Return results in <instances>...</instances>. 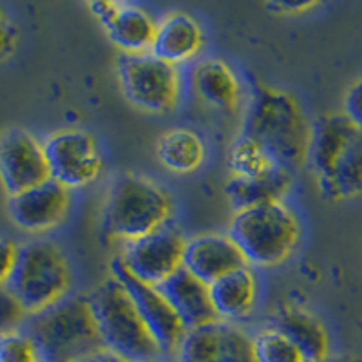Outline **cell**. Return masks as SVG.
<instances>
[{"label":"cell","mask_w":362,"mask_h":362,"mask_svg":"<svg viewBox=\"0 0 362 362\" xmlns=\"http://www.w3.org/2000/svg\"><path fill=\"white\" fill-rule=\"evenodd\" d=\"M243 134L250 136L279 167L296 173L308 163L312 124L299 102L276 87L259 86L252 93Z\"/></svg>","instance_id":"cell-1"},{"label":"cell","mask_w":362,"mask_h":362,"mask_svg":"<svg viewBox=\"0 0 362 362\" xmlns=\"http://www.w3.org/2000/svg\"><path fill=\"white\" fill-rule=\"evenodd\" d=\"M308 165L326 199L346 202L362 194V131L344 112L312 124Z\"/></svg>","instance_id":"cell-2"},{"label":"cell","mask_w":362,"mask_h":362,"mask_svg":"<svg viewBox=\"0 0 362 362\" xmlns=\"http://www.w3.org/2000/svg\"><path fill=\"white\" fill-rule=\"evenodd\" d=\"M40 350L42 361L82 362L105 351L89 297L69 296L24 326Z\"/></svg>","instance_id":"cell-3"},{"label":"cell","mask_w":362,"mask_h":362,"mask_svg":"<svg viewBox=\"0 0 362 362\" xmlns=\"http://www.w3.org/2000/svg\"><path fill=\"white\" fill-rule=\"evenodd\" d=\"M105 351L129 362H163L165 355L148 332L125 286L111 277L89 296Z\"/></svg>","instance_id":"cell-4"},{"label":"cell","mask_w":362,"mask_h":362,"mask_svg":"<svg viewBox=\"0 0 362 362\" xmlns=\"http://www.w3.org/2000/svg\"><path fill=\"white\" fill-rule=\"evenodd\" d=\"M173 199L154 181L124 174L109 190L103 225L111 238L129 243L173 223Z\"/></svg>","instance_id":"cell-5"},{"label":"cell","mask_w":362,"mask_h":362,"mask_svg":"<svg viewBox=\"0 0 362 362\" xmlns=\"http://www.w3.org/2000/svg\"><path fill=\"white\" fill-rule=\"evenodd\" d=\"M71 281L67 257L57 245L45 239L18 245L8 288L17 296L29 315L45 312L69 297Z\"/></svg>","instance_id":"cell-6"},{"label":"cell","mask_w":362,"mask_h":362,"mask_svg":"<svg viewBox=\"0 0 362 362\" xmlns=\"http://www.w3.org/2000/svg\"><path fill=\"white\" fill-rule=\"evenodd\" d=\"M299 232L296 212L279 202L235 212L228 235L248 264L276 267L292 254Z\"/></svg>","instance_id":"cell-7"},{"label":"cell","mask_w":362,"mask_h":362,"mask_svg":"<svg viewBox=\"0 0 362 362\" xmlns=\"http://www.w3.org/2000/svg\"><path fill=\"white\" fill-rule=\"evenodd\" d=\"M118 76L129 102L144 111L169 112L180 102V69L151 51L124 54L118 64Z\"/></svg>","instance_id":"cell-8"},{"label":"cell","mask_w":362,"mask_h":362,"mask_svg":"<svg viewBox=\"0 0 362 362\" xmlns=\"http://www.w3.org/2000/svg\"><path fill=\"white\" fill-rule=\"evenodd\" d=\"M49 177L67 190L90 185L103 169L98 140L83 129H64L44 141Z\"/></svg>","instance_id":"cell-9"},{"label":"cell","mask_w":362,"mask_h":362,"mask_svg":"<svg viewBox=\"0 0 362 362\" xmlns=\"http://www.w3.org/2000/svg\"><path fill=\"white\" fill-rule=\"evenodd\" d=\"M185 245V235L173 223H169L144 238L124 243L116 259L136 279L160 286L180 268H183Z\"/></svg>","instance_id":"cell-10"},{"label":"cell","mask_w":362,"mask_h":362,"mask_svg":"<svg viewBox=\"0 0 362 362\" xmlns=\"http://www.w3.org/2000/svg\"><path fill=\"white\" fill-rule=\"evenodd\" d=\"M111 270L112 277L124 284L131 299L134 300L136 310H138L144 322L147 325L148 332L154 337V341L158 342L165 357L177 354V348H180L181 341L185 339L189 329L181 322V319L174 312V308L170 306L167 297L163 296L160 286L136 279L132 274L125 270L124 264L119 263L118 259H112Z\"/></svg>","instance_id":"cell-11"},{"label":"cell","mask_w":362,"mask_h":362,"mask_svg":"<svg viewBox=\"0 0 362 362\" xmlns=\"http://www.w3.org/2000/svg\"><path fill=\"white\" fill-rule=\"evenodd\" d=\"M51 180L44 144L24 129L0 134V183L11 196Z\"/></svg>","instance_id":"cell-12"},{"label":"cell","mask_w":362,"mask_h":362,"mask_svg":"<svg viewBox=\"0 0 362 362\" xmlns=\"http://www.w3.org/2000/svg\"><path fill=\"white\" fill-rule=\"evenodd\" d=\"M177 362H255L254 337L234 322L216 321L187 332Z\"/></svg>","instance_id":"cell-13"},{"label":"cell","mask_w":362,"mask_h":362,"mask_svg":"<svg viewBox=\"0 0 362 362\" xmlns=\"http://www.w3.org/2000/svg\"><path fill=\"white\" fill-rule=\"evenodd\" d=\"M71 194L53 180L28 189L9 198V216L13 223L25 232L42 234L66 219Z\"/></svg>","instance_id":"cell-14"},{"label":"cell","mask_w":362,"mask_h":362,"mask_svg":"<svg viewBox=\"0 0 362 362\" xmlns=\"http://www.w3.org/2000/svg\"><path fill=\"white\" fill-rule=\"evenodd\" d=\"M90 9L124 54L151 51L158 24L147 9L127 2H95Z\"/></svg>","instance_id":"cell-15"},{"label":"cell","mask_w":362,"mask_h":362,"mask_svg":"<svg viewBox=\"0 0 362 362\" xmlns=\"http://www.w3.org/2000/svg\"><path fill=\"white\" fill-rule=\"evenodd\" d=\"M243 252L230 235L202 234L187 239L183 268L203 283L212 284L223 276L247 267Z\"/></svg>","instance_id":"cell-16"},{"label":"cell","mask_w":362,"mask_h":362,"mask_svg":"<svg viewBox=\"0 0 362 362\" xmlns=\"http://www.w3.org/2000/svg\"><path fill=\"white\" fill-rule=\"evenodd\" d=\"M160 290L189 332L219 321L212 305L209 284L192 276L185 268H180L165 283H161Z\"/></svg>","instance_id":"cell-17"},{"label":"cell","mask_w":362,"mask_h":362,"mask_svg":"<svg viewBox=\"0 0 362 362\" xmlns=\"http://www.w3.org/2000/svg\"><path fill=\"white\" fill-rule=\"evenodd\" d=\"M203 42L205 35L198 21L185 11H174L158 24L151 53L177 67L192 60Z\"/></svg>","instance_id":"cell-18"},{"label":"cell","mask_w":362,"mask_h":362,"mask_svg":"<svg viewBox=\"0 0 362 362\" xmlns=\"http://www.w3.org/2000/svg\"><path fill=\"white\" fill-rule=\"evenodd\" d=\"M194 95L210 107L232 111L241 100V83L230 66L219 58L199 60L190 69Z\"/></svg>","instance_id":"cell-19"},{"label":"cell","mask_w":362,"mask_h":362,"mask_svg":"<svg viewBox=\"0 0 362 362\" xmlns=\"http://www.w3.org/2000/svg\"><path fill=\"white\" fill-rule=\"evenodd\" d=\"M209 288L219 321L235 322L250 315L255 308L259 284L254 270L247 264L209 284Z\"/></svg>","instance_id":"cell-20"},{"label":"cell","mask_w":362,"mask_h":362,"mask_svg":"<svg viewBox=\"0 0 362 362\" xmlns=\"http://www.w3.org/2000/svg\"><path fill=\"white\" fill-rule=\"evenodd\" d=\"M279 329L303 354L306 362H322L329 358V335L321 319L297 306H284L274 321Z\"/></svg>","instance_id":"cell-21"},{"label":"cell","mask_w":362,"mask_h":362,"mask_svg":"<svg viewBox=\"0 0 362 362\" xmlns=\"http://www.w3.org/2000/svg\"><path fill=\"white\" fill-rule=\"evenodd\" d=\"M293 174L283 167H276L270 173L257 177H230L226 183V196L235 212L252 206L270 205L283 202L292 187Z\"/></svg>","instance_id":"cell-22"},{"label":"cell","mask_w":362,"mask_h":362,"mask_svg":"<svg viewBox=\"0 0 362 362\" xmlns=\"http://www.w3.org/2000/svg\"><path fill=\"white\" fill-rule=\"evenodd\" d=\"M206 156L202 136L192 129L176 127L165 132L158 141V158L165 169L176 174L198 170Z\"/></svg>","instance_id":"cell-23"},{"label":"cell","mask_w":362,"mask_h":362,"mask_svg":"<svg viewBox=\"0 0 362 362\" xmlns=\"http://www.w3.org/2000/svg\"><path fill=\"white\" fill-rule=\"evenodd\" d=\"M228 165L234 177H257L279 167L257 141L243 132L232 145Z\"/></svg>","instance_id":"cell-24"},{"label":"cell","mask_w":362,"mask_h":362,"mask_svg":"<svg viewBox=\"0 0 362 362\" xmlns=\"http://www.w3.org/2000/svg\"><path fill=\"white\" fill-rule=\"evenodd\" d=\"M254 357L255 362H306L297 346L274 326L254 335Z\"/></svg>","instance_id":"cell-25"},{"label":"cell","mask_w":362,"mask_h":362,"mask_svg":"<svg viewBox=\"0 0 362 362\" xmlns=\"http://www.w3.org/2000/svg\"><path fill=\"white\" fill-rule=\"evenodd\" d=\"M0 362H42L37 342L24 329L0 337Z\"/></svg>","instance_id":"cell-26"},{"label":"cell","mask_w":362,"mask_h":362,"mask_svg":"<svg viewBox=\"0 0 362 362\" xmlns=\"http://www.w3.org/2000/svg\"><path fill=\"white\" fill-rule=\"evenodd\" d=\"M29 313L22 306L17 296L6 286H0V337L24 329Z\"/></svg>","instance_id":"cell-27"},{"label":"cell","mask_w":362,"mask_h":362,"mask_svg":"<svg viewBox=\"0 0 362 362\" xmlns=\"http://www.w3.org/2000/svg\"><path fill=\"white\" fill-rule=\"evenodd\" d=\"M344 115L362 131V76L350 87L346 95Z\"/></svg>","instance_id":"cell-28"},{"label":"cell","mask_w":362,"mask_h":362,"mask_svg":"<svg viewBox=\"0 0 362 362\" xmlns=\"http://www.w3.org/2000/svg\"><path fill=\"white\" fill-rule=\"evenodd\" d=\"M18 247L8 239H0V286H6L17 261Z\"/></svg>","instance_id":"cell-29"},{"label":"cell","mask_w":362,"mask_h":362,"mask_svg":"<svg viewBox=\"0 0 362 362\" xmlns=\"http://www.w3.org/2000/svg\"><path fill=\"white\" fill-rule=\"evenodd\" d=\"M15 42H17V31L15 25L9 22L6 13L0 8V60L8 57L15 49Z\"/></svg>","instance_id":"cell-30"},{"label":"cell","mask_w":362,"mask_h":362,"mask_svg":"<svg viewBox=\"0 0 362 362\" xmlns=\"http://www.w3.org/2000/svg\"><path fill=\"white\" fill-rule=\"evenodd\" d=\"M313 2H299V4H292V2H277V4H268V9H276V11H286V13H303L306 9L313 8Z\"/></svg>","instance_id":"cell-31"},{"label":"cell","mask_w":362,"mask_h":362,"mask_svg":"<svg viewBox=\"0 0 362 362\" xmlns=\"http://www.w3.org/2000/svg\"><path fill=\"white\" fill-rule=\"evenodd\" d=\"M90 361L93 362H129L125 361V358L118 357V355L109 354V351H102V354H98L95 358H90Z\"/></svg>","instance_id":"cell-32"},{"label":"cell","mask_w":362,"mask_h":362,"mask_svg":"<svg viewBox=\"0 0 362 362\" xmlns=\"http://www.w3.org/2000/svg\"><path fill=\"white\" fill-rule=\"evenodd\" d=\"M322 362H362V358L355 357H339V358H326Z\"/></svg>","instance_id":"cell-33"},{"label":"cell","mask_w":362,"mask_h":362,"mask_svg":"<svg viewBox=\"0 0 362 362\" xmlns=\"http://www.w3.org/2000/svg\"><path fill=\"white\" fill-rule=\"evenodd\" d=\"M82 362H93V361H82Z\"/></svg>","instance_id":"cell-34"},{"label":"cell","mask_w":362,"mask_h":362,"mask_svg":"<svg viewBox=\"0 0 362 362\" xmlns=\"http://www.w3.org/2000/svg\"><path fill=\"white\" fill-rule=\"evenodd\" d=\"M42 362H47V361H42Z\"/></svg>","instance_id":"cell-35"}]
</instances>
